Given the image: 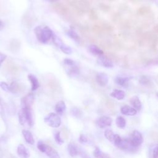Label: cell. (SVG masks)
<instances>
[{"label": "cell", "instance_id": "cell-1", "mask_svg": "<svg viewBox=\"0 0 158 158\" xmlns=\"http://www.w3.org/2000/svg\"><path fill=\"white\" fill-rule=\"evenodd\" d=\"M34 32L38 40L43 43H46L52 37L53 33L48 27L38 26L34 29Z\"/></svg>", "mask_w": 158, "mask_h": 158}, {"label": "cell", "instance_id": "cell-2", "mask_svg": "<svg viewBox=\"0 0 158 158\" xmlns=\"http://www.w3.org/2000/svg\"><path fill=\"white\" fill-rule=\"evenodd\" d=\"M37 148L41 152L45 153L49 158H60L59 154L55 149L49 145L44 144L41 141L38 142Z\"/></svg>", "mask_w": 158, "mask_h": 158}, {"label": "cell", "instance_id": "cell-3", "mask_svg": "<svg viewBox=\"0 0 158 158\" xmlns=\"http://www.w3.org/2000/svg\"><path fill=\"white\" fill-rule=\"evenodd\" d=\"M44 121L49 127L53 128H57L60 125L61 120L59 116L55 113L49 114L44 118Z\"/></svg>", "mask_w": 158, "mask_h": 158}, {"label": "cell", "instance_id": "cell-4", "mask_svg": "<svg viewBox=\"0 0 158 158\" xmlns=\"http://www.w3.org/2000/svg\"><path fill=\"white\" fill-rule=\"evenodd\" d=\"M52 38V41H53V43H54V44L56 46H57L58 48H59L64 53H65L66 54H70L72 52V49L69 46L65 45L58 36H57L56 35L53 34Z\"/></svg>", "mask_w": 158, "mask_h": 158}, {"label": "cell", "instance_id": "cell-5", "mask_svg": "<svg viewBox=\"0 0 158 158\" xmlns=\"http://www.w3.org/2000/svg\"><path fill=\"white\" fill-rule=\"evenodd\" d=\"M130 141L131 145L133 148H136L139 146L143 143V137L139 131L135 130L132 133V136L130 139Z\"/></svg>", "mask_w": 158, "mask_h": 158}, {"label": "cell", "instance_id": "cell-6", "mask_svg": "<svg viewBox=\"0 0 158 158\" xmlns=\"http://www.w3.org/2000/svg\"><path fill=\"white\" fill-rule=\"evenodd\" d=\"M112 122V118L107 116H102L99 117L96 121V123L98 126L101 128H104L105 127L110 126Z\"/></svg>", "mask_w": 158, "mask_h": 158}, {"label": "cell", "instance_id": "cell-7", "mask_svg": "<svg viewBox=\"0 0 158 158\" xmlns=\"http://www.w3.org/2000/svg\"><path fill=\"white\" fill-rule=\"evenodd\" d=\"M96 80L99 86H105L109 81V78L106 73L104 72H99L96 76Z\"/></svg>", "mask_w": 158, "mask_h": 158}, {"label": "cell", "instance_id": "cell-8", "mask_svg": "<svg viewBox=\"0 0 158 158\" xmlns=\"http://www.w3.org/2000/svg\"><path fill=\"white\" fill-rule=\"evenodd\" d=\"M97 62L99 65L106 68H112L114 67V64L112 60L104 56H99L97 59Z\"/></svg>", "mask_w": 158, "mask_h": 158}, {"label": "cell", "instance_id": "cell-9", "mask_svg": "<svg viewBox=\"0 0 158 158\" xmlns=\"http://www.w3.org/2000/svg\"><path fill=\"white\" fill-rule=\"evenodd\" d=\"M34 96L31 93H29L25 96L23 97L21 99V104L22 107H28L31 108V106L33 102Z\"/></svg>", "mask_w": 158, "mask_h": 158}, {"label": "cell", "instance_id": "cell-10", "mask_svg": "<svg viewBox=\"0 0 158 158\" xmlns=\"http://www.w3.org/2000/svg\"><path fill=\"white\" fill-rule=\"evenodd\" d=\"M28 79L31 83V91L36 90L40 86V83H39L38 80L36 78V77L32 73H29L28 75Z\"/></svg>", "mask_w": 158, "mask_h": 158}, {"label": "cell", "instance_id": "cell-11", "mask_svg": "<svg viewBox=\"0 0 158 158\" xmlns=\"http://www.w3.org/2000/svg\"><path fill=\"white\" fill-rule=\"evenodd\" d=\"M17 154L20 158H29L30 152L23 144H19L17 148Z\"/></svg>", "mask_w": 158, "mask_h": 158}, {"label": "cell", "instance_id": "cell-12", "mask_svg": "<svg viewBox=\"0 0 158 158\" xmlns=\"http://www.w3.org/2000/svg\"><path fill=\"white\" fill-rule=\"evenodd\" d=\"M120 112L125 115H129V116H133L136 115L137 110L134 109L133 107H131L129 106H123L120 108Z\"/></svg>", "mask_w": 158, "mask_h": 158}, {"label": "cell", "instance_id": "cell-13", "mask_svg": "<svg viewBox=\"0 0 158 158\" xmlns=\"http://www.w3.org/2000/svg\"><path fill=\"white\" fill-rule=\"evenodd\" d=\"M110 96L117 100H122L125 97V93L123 90L115 89L110 93Z\"/></svg>", "mask_w": 158, "mask_h": 158}, {"label": "cell", "instance_id": "cell-14", "mask_svg": "<svg viewBox=\"0 0 158 158\" xmlns=\"http://www.w3.org/2000/svg\"><path fill=\"white\" fill-rule=\"evenodd\" d=\"M130 104L133 106V107L136 110H139L141 109V102L137 96H134L131 97L130 99Z\"/></svg>", "mask_w": 158, "mask_h": 158}, {"label": "cell", "instance_id": "cell-15", "mask_svg": "<svg viewBox=\"0 0 158 158\" xmlns=\"http://www.w3.org/2000/svg\"><path fill=\"white\" fill-rule=\"evenodd\" d=\"M22 135L26 141V142L30 144H34L35 143V139L33 138V136L31 134V133L27 130H23L22 131Z\"/></svg>", "mask_w": 158, "mask_h": 158}, {"label": "cell", "instance_id": "cell-16", "mask_svg": "<svg viewBox=\"0 0 158 158\" xmlns=\"http://www.w3.org/2000/svg\"><path fill=\"white\" fill-rule=\"evenodd\" d=\"M67 67V73L71 77H78L80 73V70L78 65L72 66V67Z\"/></svg>", "mask_w": 158, "mask_h": 158}, {"label": "cell", "instance_id": "cell-17", "mask_svg": "<svg viewBox=\"0 0 158 158\" xmlns=\"http://www.w3.org/2000/svg\"><path fill=\"white\" fill-rule=\"evenodd\" d=\"M88 49L90 52H91L94 55H97L98 56H102L104 54L103 51L101 49H100L98 46L94 44L89 45L88 47Z\"/></svg>", "mask_w": 158, "mask_h": 158}, {"label": "cell", "instance_id": "cell-18", "mask_svg": "<svg viewBox=\"0 0 158 158\" xmlns=\"http://www.w3.org/2000/svg\"><path fill=\"white\" fill-rule=\"evenodd\" d=\"M93 156L96 158H110V156L105 152H103L99 148L96 147L93 151Z\"/></svg>", "mask_w": 158, "mask_h": 158}, {"label": "cell", "instance_id": "cell-19", "mask_svg": "<svg viewBox=\"0 0 158 158\" xmlns=\"http://www.w3.org/2000/svg\"><path fill=\"white\" fill-rule=\"evenodd\" d=\"M130 78L128 77H117L115 78V82L120 86H127L128 84Z\"/></svg>", "mask_w": 158, "mask_h": 158}, {"label": "cell", "instance_id": "cell-20", "mask_svg": "<svg viewBox=\"0 0 158 158\" xmlns=\"http://www.w3.org/2000/svg\"><path fill=\"white\" fill-rule=\"evenodd\" d=\"M65 108V104L63 101H59L55 106V110L59 115H62L64 113Z\"/></svg>", "mask_w": 158, "mask_h": 158}, {"label": "cell", "instance_id": "cell-21", "mask_svg": "<svg viewBox=\"0 0 158 158\" xmlns=\"http://www.w3.org/2000/svg\"><path fill=\"white\" fill-rule=\"evenodd\" d=\"M67 150H68L69 154L72 157L76 156L79 153V151H78L77 147L73 143H69L68 144Z\"/></svg>", "mask_w": 158, "mask_h": 158}, {"label": "cell", "instance_id": "cell-22", "mask_svg": "<svg viewBox=\"0 0 158 158\" xmlns=\"http://www.w3.org/2000/svg\"><path fill=\"white\" fill-rule=\"evenodd\" d=\"M22 108H23L25 109L27 122L28 124L30 127H31L33 125V117H32V113H31V108H28V107H22Z\"/></svg>", "mask_w": 158, "mask_h": 158}, {"label": "cell", "instance_id": "cell-23", "mask_svg": "<svg viewBox=\"0 0 158 158\" xmlns=\"http://www.w3.org/2000/svg\"><path fill=\"white\" fill-rule=\"evenodd\" d=\"M53 7L58 13H60L62 15L65 14L67 13V7L65 6H64L63 4H59V3H56L55 4H54Z\"/></svg>", "mask_w": 158, "mask_h": 158}, {"label": "cell", "instance_id": "cell-24", "mask_svg": "<svg viewBox=\"0 0 158 158\" xmlns=\"http://www.w3.org/2000/svg\"><path fill=\"white\" fill-rule=\"evenodd\" d=\"M18 117H19V121L20 125H24L25 123L27 122V118H26V115H25V109L23 108H22L19 113H18Z\"/></svg>", "mask_w": 158, "mask_h": 158}, {"label": "cell", "instance_id": "cell-25", "mask_svg": "<svg viewBox=\"0 0 158 158\" xmlns=\"http://www.w3.org/2000/svg\"><path fill=\"white\" fill-rule=\"evenodd\" d=\"M9 88H10V91L12 93H17L21 90L22 86H20V85L19 83H18L17 82L13 81L11 83Z\"/></svg>", "mask_w": 158, "mask_h": 158}, {"label": "cell", "instance_id": "cell-26", "mask_svg": "<svg viewBox=\"0 0 158 158\" xmlns=\"http://www.w3.org/2000/svg\"><path fill=\"white\" fill-rule=\"evenodd\" d=\"M115 123L117 127L120 128H124L126 126V120L122 116H118L115 120Z\"/></svg>", "mask_w": 158, "mask_h": 158}, {"label": "cell", "instance_id": "cell-27", "mask_svg": "<svg viewBox=\"0 0 158 158\" xmlns=\"http://www.w3.org/2000/svg\"><path fill=\"white\" fill-rule=\"evenodd\" d=\"M104 136L107 139H108L109 141L113 143L115 136V134H114V133L112 130H110L109 129H107L104 131Z\"/></svg>", "mask_w": 158, "mask_h": 158}, {"label": "cell", "instance_id": "cell-28", "mask_svg": "<svg viewBox=\"0 0 158 158\" xmlns=\"http://www.w3.org/2000/svg\"><path fill=\"white\" fill-rule=\"evenodd\" d=\"M67 34H68V35L71 38L74 40L75 41H77L78 43H80V36L77 34V33L75 30H73L72 29H70V30H68Z\"/></svg>", "mask_w": 158, "mask_h": 158}, {"label": "cell", "instance_id": "cell-29", "mask_svg": "<svg viewBox=\"0 0 158 158\" xmlns=\"http://www.w3.org/2000/svg\"><path fill=\"white\" fill-rule=\"evenodd\" d=\"M7 67H6V70L12 73H17L19 72V67L14 65L13 63H10V64H7Z\"/></svg>", "mask_w": 158, "mask_h": 158}, {"label": "cell", "instance_id": "cell-30", "mask_svg": "<svg viewBox=\"0 0 158 158\" xmlns=\"http://www.w3.org/2000/svg\"><path fill=\"white\" fill-rule=\"evenodd\" d=\"M9 48H10L11 51H17L20 48V43L17 40H14L10 42Z\"/></svg>", "mask_w": 158, "mask_h": 158}, {"label": "cell", "instance_id": "cell-31", "mask_svg": "<svg viewBox=\"0 0 158 158\" xmlns=\"http://www.w3.org/2000/svg\"><path fill=\"white\" fill-rule=\"evenodd\" d=\"M64 65H65V67H72V66L77 65V64L75 61H74L72 59H68V58H66L64 59Z\"/></svg>", "mask_w": 158, "mask_h": 158}, {"label": "cell", "instance_id": "cell-32", "mask_svg": "<svg viewBox=\"0 0 158 158\" xmlns=\"http://www.w3.org/2000/svg\"><path fill=\"white\" fill-rule=\"evenodd\" d=\"M54 139L56 142L59 144H62L64 143V140L60 136V133L59 131H57L54 135Z\"/></svg>", "mask_w": 158, "mask_h": 158}, {"label": "cell", "instance_id": "cell-33", "mask_svg": "<svg viewBox=\"0 0 158 158\" xmlns=\"http://www.w3.org/2000/svg\"><path fill=\"white\" fill-rule=\"evenodd\" d=\"M71 113L76 117H80L81 115V111L77 107H73L71 109Z\"/></svg>", "mask_w": 158, "mask_h": 158}, {"label": "cell", "instance_id": "cell-34", "mask_svg": "<svg viewBox=\"0 0 158 158\" xmlns=\"http://www.w3.org/2000/svg\"><path fill=\"white\" fill-rule=\"evenodd\" d=\"M0 88L4 90V91H10V88H9V86L4 81H1L0 82Z\"/></svg>", "mask_w": 158, "mask_h": 158}, {"label": "cell", "instance_id": "cell-35", "mask_svg": "<svg viewBox=\"0 0 158 158\" xmlns=\"http://www.w3.org/2000/svg\"><path fill=\"white\" fill-rule=\"evenodd\" d=\"M149 80V79L146 77V76H142L141 77V78L139 80V83H141L143 85H146L147 84H148Z\"/></svg>", "mask_w": 158, "mask_h": 158}, {"label": "cell", "instance_id": "cell-36", "mask_svg": "<svg viewBox=\"0 0 158 158\" xmlns=\"http://www.w3.org/2000/svg\"><path fill=\"white\" fill-rule=\"evenodd\" d=\"M152 158H158V145L154 147L152 149Z\"/></svg>", "mask_w": 158, "mask_h": 158}, {"label": "cell", "instance_id": "cell-37", "mask_svg": "<svg viewBox=\"0 0 158 158\" xmlns=\"http://www.w3.org/2000/svg\"><path fill=\"white\" fill-rule=\"evenodd\" d=\"M79 141L80 143L83 144L86 143V142H88V138L86 136H85L83 134H81L79 137Z\"/></svg>", "mask_w": 158, "mask_h": 158}, {"label": "cell", "instance_id": "cell-38", "mask_svg": "<svg viewBox=\"0 0 158 158\" xmlns=\"http://www.w3.org/2000/svg\"><path fill=\"white\" fill-rule=\"evenodd\" d=\"M6 57H7V56H6V54H4L2 52H0V66L1 65L2 62L5 60Z\"/></svg>", "mask_w": 158, "mask_h": 158}, {"label": "cell", "instance_id": "cell-39", "mask_svg": "<svg viewBox=\"0 0 158 158\" xmlns=\"http://www.w3.org/2000/svg\"><path fill=\"white\" fill-rule=\"evenodd\" d=\"M79 153H80V156H81V157H82V158H90L86 154H85L84 152H83V151H79Z\"/></svg>", "mask_w": 158, "mask_h": 158}, {"label": "cell", "instance_id": "cell-40", "mask_svg": "<svg viewBox=\"0 0 158 158\" xmlns=\"http://www.w3.org/2000/svg\"><path fill=\"white\" fill-rule=\"evenodd\" d=\"M46 1H49L50 2H56L58 1L59 0H46Z\"/></svg>", "mask_w": 158, "mask_h": 158}, {"label": "cell", "instance_id": "cell-41", "mask_svg": "<svg viewBox=\"0 0 158 158\" xmlns=\"http://www.w3.org/2000/svg\"><path fill=\"white\" fill-rule=\"evenodd\" d=\"M2 26H3V23H2V22L0 20V30L2 28Z\"/></svg>", "mask_w": 158, "mask_h": 158}, {"label": "cell", "instance_id": "cell-42", "mask_svg": "<svg viewBox=\"0 0 158 158\" xmlns=\"http://www.w3.org/2000/svg\"><path fill=\"white\" fill-rule=\"evenodd\" d=\"M157 97H158V93H157Z\"/></svg>", "mask_w": 158, "mask_h": 158}]
</instances>
